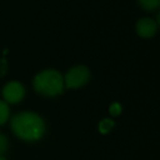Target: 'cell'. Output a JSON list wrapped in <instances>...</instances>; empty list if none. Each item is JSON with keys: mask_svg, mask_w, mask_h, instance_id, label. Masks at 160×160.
Here are the masks:
<instances>
[{"mask_svg": "<svg viewBox=\"0 0 160 160\" xmlns=\"http://www.w3.org/2000/svg\"><path fill=\"white\" fill-rule=\"evenodd\" d=\"M11 128L15 136L25 142L39 141L45 134V122L38 114L30 111L17 113L11 119Z\"/></svg>", "mask_w": 160, "mask_h": 160, "instance_id": "cell-1", "label": "cell"}, {"mask_svg": "<svg viewBox=\"0 0 160 160\" xmlns=\"http://www.w3.org/2000/svg\"><path fill=\"white\" fill-rule=\"evenodd\" d=\"M33 86L34 89L40 95L55 97L63 92L64 80L59 71L47 69L36 74L33 80Z\"/></svg>", "mask_w": 160, "mask_h": 160, "instance_id": "cell-2", "label": "cell"}, {"mask_svg": "<svg viewBox=\"0 0 160 160\" xmlns=\"http://www.w3.org/2000/svg\"><path fill=\"white\" fill-rule=\"evenodd\" d=\"M91 78V72L85 65H75L67 72L64 76V83L68 88H78L86 84Z\"/></svg>", "mask_w": 160, "mask_h": 160, "instance_id": "cell-3", "label": "cell"}, {"mask_svg": "<svg viewBox=\"0 0 160 160\" xmlns=\"http://www.w3.org/2000/svg\"><path fill=\"white\" fill-rule=\"evenodd\" d=\"M2 96L9 103H18L25 96L24 86L18 81H11L7 83L2 88Z\"/></svg>", "mask_w": 160, "mask_h": 160, "instance_id": "cell-4", "label": "cell"}, {"mask_svg": "<svg viewBox=\"0 0 160 160\" xmlns=\"http://www.w3.org/2000/svg\"><path fill=\"white\" fill-rule=\"evenodd\" d=\"M157 31V25L154 22V20L149 18H144L141 19L136 24V32L141 37L149 38L155 35Z\"/></svg>", "mask_w": 160, "mask_h": 160, "instance_id": "cell-5", "label": "cell"}, {"mask_svg": "<svg viewBox=\"0 0 160 160\" xmlns=\"http://www.w3.org/2000/svg\"><path fill=\"white\" fill-rule=\"evenodd\" d=\"M10 116V109L7 102L0 100V125H3Z\"/></svg>", "mask_w": 160, "mask_h": 160, "instance_id": "cell-6", "label": "cell"}, {"mask_svg": "<svg viewBox=\"0 0 160 160\" xmlns=\"http://www.w3.org/2000/svg\"><path fill=\"white\" fill-rule=\"evenodd\" d=\"M114 128V122L110 119H103L99 122L98 130L101 134H108Z\"/></svg>", "mask_w": 160, "mask_h": 160, "instance_id": "cell-7", "label": "cell"}, {"mask_svg": "<svg viewBox=\"0 0 160 160\" xmlns=\"http://www.w3.org/2000/svg\"><path fill=\"white\" fill-rule=\"evenodd\" d=\"M138 3L145 10H155L160 6V0H138Z\"/></svg>", "mask_w": 160, "mask_h": 160, "instance_id": "cell-8", "label": "cell"}, {"mask_svg": "<svg viewBox=\"0 0 160 160\" xmlns=\"http://www.w3.org/2000/svg\"><path fill=\"white\" fill-rule=\"evenodd\" d=\"M109 112L111 116L113 117H118L119 114L122 112V107L119 102H113L111 106L109 107Z\"/></svg>", "mask_w": 160, "mask_h": 160, "instance_id": "cell-9", "label": "cell"}, {"mask_svg": "<svg viewBox=\"0 0 160 160\" xmlns=\"http://www.w3.org/2000/svg\"><path fill=\"white\" fill-rule=\"evenodd\" d=\"M7 148H8V139L3 134L0 133V157H2V155L6 152Z\"/></svg>", "mask_w": 160, "mask_h": 160, "instance_id": "cell-10", "label": "cell"}, {"mask_svg": "<svg viewBox=\"0 0 160 160\" xmlns=\"http://www.w3.org/2000/svg\"><path fill=\"white\" fill-rule=\"evenodd\" d=\"M6 72V60L0 59V76L3 75Z\"/></svg>", "mask_w": 160, "mask_h": 160, "instance_id": "cell-11", "label": "cell"}, {"mask_svg": "<svg viewBox=\"0 0 160 160\" xmlns=\"http://www.w3.org/2000/svg\"><path fill=\"white\" fill-rule=\"evenodd\" d=\"M157 20H158V23H159V25H160V12H159L158 17H157Z\"/></svg>", "mask_w": 160, "mask_h": 160, "instance_id": "cell-12", "label": "cell"}, {"mask_svg": "<svg viewBox=\"0 0 160 160\" xmlns=\"http://www.w3.org/2000/svg\"><path fill=\"white\" fill-rule=\"evenodd\" d=\"M0 160H7V159L3 158V157H0Z\"/></svg>", "mask_w": 160, "mask_h": 160, "instance_id": "cell-13", "label": "cell"}]
</instances>
